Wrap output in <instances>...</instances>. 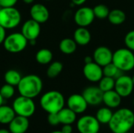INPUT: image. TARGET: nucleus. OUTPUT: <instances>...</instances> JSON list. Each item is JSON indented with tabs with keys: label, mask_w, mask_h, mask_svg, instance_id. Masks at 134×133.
I'll return each mask as SVG.
<instances>
[{
	"label": "nucleus",
	"mask_w": 134,
	"mask_h": 133,
	"mask_svg": "<svg viewBox=\"0 0 134 133\" xmlns=\"http://www.w3.org/2000/svg\"><path fill=\"white\" fill-rule=\"evenodd\" d=\"M108 126L113 133H126L134 126V112L129 108H121L113 113Z\"/></svg>",
	"instance_id": "obj_1"
},
{
	"label": "nucleus",
	"mask_w": 134,
	"mask_h": 133,
	"mask_svg": "<svg viewBox=\"0 0 134 133\" xmlns=\"http://www.w3.org/2000/svg\"><path fill=\"white\" fill-rule=\"evenodd\" d=\"M17 87L20 96L33 99L41 93L43 83L39 76L36 74H27L22 77Z\"/></svg>",
	"instance_id": "obj_2"
},
{
	"label": "nucleus",
	"mask_w": 134,
	"mask_h": 133,
	"mask_svg": "<svg viewBox=\"0 0 134 133\" xmlns=\"http://www.w3.org/2000/svg\"><path fill=\"white\" fill-rule=\"evenodd\" d=\"M65 100L61 92L51 90L44 93L40 99L41 107L48 114L58 113L64 107Z\"/></svg>",
	"instance_id": "obj_3"
},
{
	"label": "nucleus",
	"mask_w": 134,
	"mask_h": 133,
	"mask_svg": "<svg viewBox=\"0 0 134 133\" xmlns=\"http://www.w3.org/2000/svg\"><path fill=\"white\" fill-rule=\"evenodd\" d=\"M112 63L122 71H130L134 68V53L128 48H120L113 53Z\"/></svg>",
	"instance_id": "obj_4"
},
{
	"label": "nucleus",
	"mask_w": 134,
	"mask_h": 133,
	"mask_svg": "<svg viewBox=\"0 0 134 133\" xmlns=\"http://www.w3.org/2000/svg\"><path fill=\"white\" fill-rule=\"evenodd\" d=\"M21 21L20 11L13 7H3L0 9V25L5 29L16 27Z\"/></svg>",
	"instance_id": "obj_5"
},
{
	"label": "nucleus",
	"mask_w": 134,
	"mask_h": 133,
	"mask_svg": "<svg viewBox=\"0 0 134 133\" xmlns=\"http://www.w3.org/2000/svg\"><path fill=\"white\" fill-rule=\"evenodd\" d=\"M27 39L20 33H12L7 35L3 42V46L5 49L11 53H18L24 51L27 45Z\"/></svg>",
	"instance_id": "obj_6"
},
{
	"label": "nucleus",
	"mask_w": 134,
	"mask_h": 133,
	"mask_svg": "<svg viewBox=\"0 0 134 133\" xmlns=\"http://www.w3.org/2000/svg\"><path fill=\"white\" fill-rule=\"evenodd\" d=\"M13 109L16 114L30 118L35 111V104L31 98H28L24 96L16 97L13 103Z\"/></svg>",
	"instance_id": "obj_7"
},
{
	"label": "nucleus",
	"mask_w": 134,
	"mask_h": 133,
	"mask_svg": "<svg viewBox=\"0 0 134 133\" xmlns=\"http://www.w3.org/2000/svg\"><path fill=\"white\" fill-rule=\"evenodd\" d=\"M100 122L92 115H84L77 122V129L80 133H97L100 131Z\"/></svg>",
	"instance_id": "obj_8"
},
{
	"label": "nucleus",
	"mask_w": 134,
	"mask_h": 133,
	"mask_svg": "<svg viewBox=\"0 0 134 133\" xmlns=\"http://www.w3.org/2000/svg\"><path fill=\"white\" fill-rule=\"evenodd\" d=\"M95 18L93 9L88 6L80 7L74 15V20L79 27H87L93 22Z\"/></svg>",
	"instance_id": "obj_9"
},
{
	"label": "nucleus",
	"mask_w": 134,
	"mask_h": 133,
	"mask_svg": "<svg viewBox=\"0 0 134 133\" xmlns=\"http://www.w3.org/2000/svg\"><path fill=\"white\" fill-rule=\"evenodd\" d=\"M134 88L132 77L122 74L115 79V90L123 98L131 95Z\"/></svg>",
	"instance_id": "obj_10"
},
{
	"label": "nucleus",
	"mask_w": 134,
	"mask_h": 133,
	"mask_svg": "<svg viewBox=\"0 0 134 133\" xmlns=\"http://www.w3.org/2000/svg\"><path fill=\"white\" fill-rule=\"evenodd\" d=\"M84 77L91 82H99L104 76L103 67L94 61L85 63L82 70Z\"/></svg>",
	"instance_id": "obj_11"
},
{
	"label": "nucleus",
	"mask_w": 134,
	"mask_h": 133,
	"mask_svg": "<svg viewBox=\"0 0 134 133\" xmlns=\"http://www.w3.org/2000/svg\"><path fill=\"white\" fill-rule=\"evenodd\" d=\"M82 95L87 103L91 106H97L103 102L104 92L98 86H88L83 91Z\"/></svg>",
	"instance_id": "obj_12"
},
{
	"label": "nucleus",
	"mask_w": 134,
	"mask_h": 133,
	"mask_svg": "<svg viewBox=\"0 0 134 133\" xmlns=\"http://www.w3.org/2000/svg\"><path fill=\"white\" fill-rule=\"evenodd\" d=\"M41 32L40 24L34 20H27L21 27V33L28 42L36 40Z\"/></svg>",
	"instance_id": "obj_13"
},
{
	"label": "nucleus",
	"mask_w": 134,
	"mask_h": 133,
	"mask_svg": "<svg viewBox=\"0 0 134 133\" xmlns=\"http://www.w3.org/2000/svg\"><path fill=\"white\" fill-rule=\"evenodd\" d=\"M93 58L95 63L103 67L112 62L113 53L107 46H99L94 50L93 53Z\"/></svg>",
	"instance_id": "obj_14"
},
{
	"label": "nucleus",
	"mask_w": 134,
	"mask_h": 133,
	"mask_svg": "<svg viewBox=\"0 0 134 133\" xmlns=\"http://www.w3.org/2000/svg\"><path fill=\"white\" fill-rule=\"evenodd\" d=\"M67 105L68 108L78 114L84 113L86 111L89 104L82 94L75 93L71 95L68 97L67 100Z\"/></svg>",
	"instance_id": "obj_15"
},
{
	"label": "nucleus",
	"mask_w": 134,
	"mask_h": 133,
	"mask_svg": "<svg viewBox=\"0 0 134 133\" xmlns=\"http://www.w3.org/2000/svg\"><path fill=\"white\" fill-rule=\"evenodd\" d=\"M30 15L32 20L38 23L44 24L49 18V11L46 5L41 3L34 4L30 9Z\"/></svg>",
	"instance_id": "obj_16"
},
{
	"label": "nucleus",
	"mask_w": 134,
	"mask_h": 133,
	"mask_svg": "<svg viewBox=\"0 0 134 133\" xmlns=\"http://www.w3.org/2000/svg\"><path fill=\"white\" fill-rule=\"evenodd\" d=\"M29 128L28 118L17 115L9 124V130L11 133H25Z\"/></svg>",
	"instance_id": "obj_17"
},
{
	"label": "nucleus",
	"mask_w": 134,
	"mask_h": 133,
	"mask_svg": "<svg viewBox=\"0 0 134 133\" xmlns=\"http://www.w3.org/2000/svg\"><path fill=\"white\" fill-rule=\"evenodd\" d=\"M122 96L115 90H110L108 92H104L103 95V103L106 107L112 109L117 108L120 106L122 102Z\"/></svg>",
	"instance_id": "obj_18"
},
{
	"label": "nucleus",
	"mask_w": 134,
	"mask_h": 133,
	"mask_svg": "<svg viewBox=\"0 0 134 133\" xmlns=\"http://www.w3.org/2000/svg\"><path fill=\"white\" fill-rule=\"evenodd\" d=\"M73 39L75 41L78 45L85 46L87 45L92 39L91 33L84 27H79L74 32Z\"/></svg>",
	"instance_id": "obj_19"
},
{
	"label": "nucleus",
	"mask_w": 134,
	"mask_h": 133,
	"mask_svg": "<svg viewBox=\"0 0 134 133\" xmlns=\"http://www.w3.org/2000/svg\"><path fill=\"white\" fill-rule=\"evenodd\" d=\"M60 122L62 125H72L76 121V113L68 107H64L58 113Z\"/></svg>",
	"instance_id": "obj_20"
},
{
	"label": "nucleus",
	"mask_w": 134,
	"mask_h": 133,
	"mask_svg": "<svg viewBox=\"0 0 134 133\" xmlns=\"http://www.w3.org/2000/svg\"><path fill=\"white\" fill-rule=\"evenodd\" d=\"M16 117V113L13 107L2 105L0 106V123L2 125H9Z\"/></svg>",
	"instance_id": "obj_21"
},
{
	"label": "nucleus",
	"mask_w": 134,
	"mask_h": 133,
	"mask_svg": "<svg viewBox=\"0 0 134 133\" xmlns=\"http://www.w3.org/2000/svg\"><path fill=\"white\" fill-rule=\"evenodd\" d=\"M77 45H78L74 39L65 38L60 41L59 44V49L62 53L66 55H71L76 51Z\"/></svg>",
	"instance_id": "obj_22"
},
{
	"label": "nucleus",
	"mask_w": 134,
	"mask_h": 133,
	"mask_svg": "<svg viewBox=\"0 0 134 133\" xmlns=\"http://www.w3.org/2000/svg\"><path fill=\"white\" fill-rule=\"evenodd\" d=\"M108 21L113 25L122 24L126 20V15L124 11L119 9H114L110 11L108 16Z\"/></svg>",
	"instance_id": "obj_23"
},
{
	"label": "nucleus",
	"mask_w": 134,
	"mask_h": 133,
	"mask_svg": "<svg viewBox=\"0 0 134 133\" xmlns=\"http://www.w3.org/2000/svg\"><path fill=\"white\" fill-rule=\"evenodd\" d=\"M53 55L50 49H41L35 55L36 61L42 65H46L52 62Z\"/></svg>",
	"instance_id": "obj_24"
},
{
	"label": "nucleus",
	"mask_w": 134,
	"mask_h": 133,
	"mask_svg": "<svg viewBox=\"0 0 134 133\" xmlns=\"http://www.w3.org/2000/svg\"><path fill=\"white\" fill-rule=\"evenodd\" d=\"M22 76L20 73L14 69L8 70L4 74V80L5 83L9 84L13 86H17Z\"/></svg>",
	"instance_id": "obj_25"
},
{
	"label": "nucleus",
	"mask_w": 134,
	"mask_h": 133,
	"mask_svg": "<svg viewBox=\"0 0 134 133\" xmlns=\"http://www.w3.org/2000/svg\"><path fill=\"white\" fill-rule=\"evenodd\" d=\"M113 115V112L111 111V108L105 107H101L100 108L97 114H96V118L97 119V121L100 122V124H108L112 118Z\"/></svg>",
	"instance_id": "obj_26"
},
{
	"label": "nucleus",
	"mask_w": 134,
	"mask_h": 133,
	"mask_svg": "<svg viewBox=\"0 0 134 133\" xmlns=\"http://www.w3.org/2000/svg\"><path fill=\"white\" fill-rule=\"evenodd\" d=\"M64 66L63 63L60 61H54L50 63L49 65L47 71H46V75L49 78H57L63 71Z\"/></svg>",
	"instance_id": "obj_27"
},
{
	"label": "nucleus",
	"mask_w": 134,
	"mask_h": 133,
	"mask_svg": "<svg viewBox=\"0 0 134 133\" xmlns=\"http://www.w3.org/2000/svg\"><path fill=\"white\" fill-rule=\"evenodd\" d=\"M121 72L122 71L112 62L108 63V64H107V65H105L104 67H103L104 76L111 77V78H113L116 79L120 75H122Z\"/></svg>",
	"instance_id": "obj_28"
},
{
	"label": "nucleus",
	"mask_w": 134,
	"mask_h": 133,
	"mask_svg": "<svg viewBox=\"0 0 134 133\" xmlns=\"http://www.w3.org/2000/svg\"><path fill=\"white\" fill-rule=\"evenodd\" d=\"M115 79L111 77L103 76L102 78L99 81L98 87L104 92L115 89Z\"/></svg>",
	"instance_id": "obj_29"
},
{
	"label": "nucleus",
	"mask_w": 134,
	"mask_h": 133,
	"mask_svg": "<svg viewBox=\"0 0 134 133\" xmlns=\"http://www.w3.org/2000/svg\"><path fill=\"white\" fill-rule=\"evenodd\" d=\"M93 10L95 17L100 19V20L108 18V14L110 13L109 8L104 4H98L95 5L93 8Z\"/></svg>",
	"instance_id": "obj_30"
},
{
	"label": "nucleus",
	"mask_w": 134,
	"mask_h": 133,
	"mask_svg": "<svg viewBox=\"0 0 134 133\" xmlns=\"http://www.w3.org/2000/svg\"><path fill=\"white\" fill-rule=\"evenodd\" d=\"M0 93L2 95V96L4 98V100H7V99H10L13 96L14 93H15V89H14V86L5 83V85H3L1 89H0Z\"/></svg>",
	"instance_id": "obj_31"
},
{
	"label": "nucleus",
	"mask_w": 134,
	"mask_h": 133,
	"mask_svg": "<svg viewBox=\"0 0 134 133\" xmlns=\"http://www.w3.org/2000/svg\"><path fill=\"white\" fill-rule=\"evenodd\" d=\"M124 43L126 48L134 52V30L129 31L126 34L124 38Z\"/></svg>",
	"instance_id": "obj_32"
},
{
	"label": "nucleus",
	"mask_w": 134,
	"mask_h": 133,
	"mask_svg": "<svg viewBox=\"0 0 134 133\" xmlns=\"http://www.w3.org/2000/svg\"><path fill=\"white\" fill-rule=\"evenodd\" d=\"M47 121H48V123L50 125H53V126H56V125H58L59 124H60L57 113H50V114H48Z\"/></svg>",
	"instance_id": "obj_33"
},
{
	"label": "nucleus",
	"mask_w": 134,
	"mask_h": 133,
	"mask_svg": "<svg viewBox=\"0 0 134 133\" xmlns=\"http://www.w3.org/2000/svg\"><path fill=\"white\" fill-rule=\"evenodd\" d=\"M18 0H0V6L3 7H13L16 5Z\"/></svg>",
	"instance_id": "obj_34"
},
{
	"label": "nucleus",
	"mask_w": 134,
	"mask_h": 133,
	"mask_svg": "<svg viewBox=\"0 0 134 133\" xmlns=\"http://www.w3.org/2000/svg\"><path fill=\"white\" fill-rule=\"evenodd\" d=\"M61 132L63 133H72L73 129H72L71 125H63Z\"/></svg>",
	"instance_id": "obj_35"
},
{
	"label": "nucleus",
	"mask_w": 134,
	"mask_h": 133,
	"mask_svg": "<svg viewBox=\"0 0 134 133\" xmlns=\"http://www.w3.org/2000/svg\"><path fill=\"white\" fill-rule=\"evenodd\" d=\"M5 30L2 26L0 25V44L3 43L5 37H6V34H5Z\"/></svg>",
	"instance_id": "obj_36"
},
{
	"label": "nucleus",
	"mask_w": 134,
	"mask_h": 133,
	"mask_svg": "<svg viewBox=\"0 0 134 133\" xmlns=\"http://www.w3.org/2000/svg\"><path fill=\"white\" fill-rule=\"evenodd\" d=\"M71 2L74 5H82L86 2V0H71Z\"/></svg>",
	"instance_id": "obj_37"
},
{
	"label": "nucleus",
	"mask_w": 134,
	"mask_h": 133,
	"mask_svg": "<svg viewBox=\"0 0 134 133\" xmlns=\"http://www.w3.org/2000/svg\"><path fill=\"white\" fill-rule=\"evenodd\" d=\"M93 61V56H86L84 59L85 63H91Z\"/></svg>",
	"instance_id": "obj_38"
},
{
	"label": "nucleus",
	"mask_w": 134,
	"mask_h": 133,
	"mask_svg": "<svg viewBox=\"0 0 134 133\" xmlns=\"http://www.w3.org/2000/svg\"><path fill=\"white\" fill-rule=\"evenodd\" d=\"M34 1L35 0H23V2L26 4H31L34 2Z\"/></svg>",
	"instance_id": "obj_39"
},
{
	"label": "nucleus",
	"mask_w": 134,
	"mask_h": 133,
	"mask_svg": "<svg viewBox=\"0 0 134 133\" xmlns=\"http://www.w3.org/2000/svg\"><path fill=\"white\" fill-rule=\"evenodd\" d=\"M0 133H11L9 132V130H6V129H0Z\"/></svg>",
	"instance_id": "obj_40"
},
{
	"label": "nucleus",
	"mask_w": 134,
	"mask_h": 133,
	"mask_svg": "<svg viewBox=\"0 0 134 133\" xmlns=\"http://www.w3.org/2000/svg\"><path fill=\"white\" fill-rule=\"evenodd\" d=\"M3 102H4V98L2 96V95L0 93V106L3 105Z\"/></svg>",
	"instance_id": "obj_41"
},
{
	"label": "nucleus",
	"mask_w": 134,
	"mask_h": 133,
	"mask_svg": "<svg viewBox=\"0 0 134 133\" xmlns=\"http://www.w3.org/2000/svg\"><path fill=\"white\" fill-rule=\"evenodd\" d=\"M50 133H63L61 131H54V132H52Z\"/></svg>",
	"instance_id": "obj_42"
},
{
	"label": "nucleus",
	"mask_w": 134,
	"mask_h": 133,
	"mask_svg": "<svg viewBox=\"0 0 134 133\" xmlns=\"http://www.w3.org/2000/svg\"><path fill=\"white\" fill-rule=\"evenodd\" d=\"M132 80H133V82L134 84V74L133 75V77H132Z\"/></svg>",
	"instance_id": "obj_43"
},
{
	"label": "nucleus",
	"mask_w": 134,
	"mask_h": 133,
	"mask_svg": "<svg viewBox=\"0 0 134 133\" xmlns=\"http://www.w3.org/2000/svg\"><path fill=\"white\" fill-rule=\"evenodd\" d=\"M126 133H131L130 132H126Z\"/></svg>",
	"instance_id": "obj_44"
},
{
	"label": "nucleus",
	"mask_w": 134,
	"mask_h": 133,
	"mask_svg": "<svg viewBox=\"0 0 134 133\" xmlns=\"http://www.w3.org/2000/svg\"><path fill=\"white\" fill-rule=\"evenodd\" d=\"M133 105H134V99H133Z\"/></svg>",
	"instance_id": "obj_45"
},
{
	"label": "nucleus",
	"mask_w": 134,
	"mask_h": 133,
	"mask_svg": "<svg viewBox=\"0 0 134 133\" xmlns=\"http://www.w3.org/2000/svg\"><path fill=\"white\" fill-rule=\"evenodd\" d=\"M46 1H49V0H46Z\"/></svg>",
	"instance_id": "obj_46"
},
{
	"label": "nucleus",
	"mask_w": 134,
	"mask_h": 133,
	"mask_svg": "<svg viewBox=\"0 0 134 133\" xmlns=\"http://www.w3.org/2000/svg\"><path fill=\"white\" fill-rule=\"evenodd\" d=\"M97 133H100V132H97Z\"/></svg>",
	"instance_id": "obj_47"
}]
</instances>
